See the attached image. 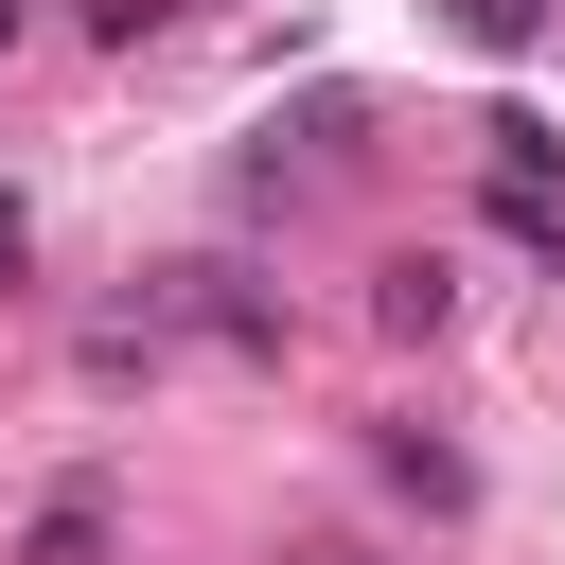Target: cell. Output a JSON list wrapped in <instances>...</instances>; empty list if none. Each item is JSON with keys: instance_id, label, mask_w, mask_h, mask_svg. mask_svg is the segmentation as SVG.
<instances>
[{"instance_id": "8992f818", "label": "cell", "mask_w": 565, "mask_h": 565, "mask_svg": "<svg viewBox=\"0 0 565 565\" xmlns=\"http://www.w3.org/2000/svg\"><path fill=\"white\" fill-rule=\"evenodd\" d=\"M88 35H106V53H141V35H177V0H88Z\"/></svg>"}, {"instance_id": "5b68a950", "label": "cell", "mask_w": 565, "mask_h": 565, "mask_svg": "<svg viewBox=\"0 0 565 565\" xmlns=\"http://www.w3.org/2000/svg\"><path fill=\"white\" fill-rule=\"evenodd\" d=\"M441 18H459L477 53H530V35H547V0H441Z\"/></svg>"}, {"instance_id": "52a82bcc", "label": "cell", "mask_w": 565, "mask_h": 565, "mask_svg": "<svg viewBox=\"0 0 565 565\" xmlns=\"http://www.w3.org/2000/svg\"><path fill=\"white\" fill-rule=\"evenodd\" d=\"M18 265H35V212H18V194H0V300H18Z\"/></svg>"}, {"instance_id": "7a4b0ae2", "label": "cell", "mask_w": 565, "mask_h": 565, "mask_svg": "<svg viewBox=\"0 0 565 565\" xmlns=\"http://www.w3.org/2000/svg\"><path fill=\"white\" fill-rule=\"evenodd\" d=\"M371 477H388L406 512H477V459H459L441 424H371Z\"/></svg>"}, {"instance_id": "ba28073f", "label": "cell", "mask_w": 565, "mask_h": 565, "mask_svg": "<svg viewBox=\"0 0 565 565\" xmlns=\"http://www.w3.org/2000/svg\"><path fill=\"white\" fill-rule=\"evenodd\" d=\"M300 565H388V547H353V530H318V547H300Z\"/></svg>"}, {"instance_id": "6da1fadb", "label": "cell", "mask_w": 565, "mask_h": 565, "mask_svg": "<svg viewBox=\"0 0 565 565\" xmlns=\"http://www.w3.org/2000/svg\"><path fill=\"white\" fill-rule=\"evenodd\" d=\"M177 335H212V353H247V371H282V282H247V265H159L141 282Z\"/></svg>"}, {"instance_id": "277c9868", "label": "cell", "mask_w": 565, "mask_h": 565, "mask_svg": "<svg viewBox=\"0 0 565 565\" xmlns=\"http://www.w3.org/2000/svg\"><path fill=\"white\" fill-rule=\"evenodd\" d=\"M18 565H106V477H71V494H35V530H18Z\"/></svg>"}, {"instance_id": "3957f363", "label": "cell", "mask_w": 565, "mask_h": 565, "mask_svg": "<svg viewBox=\"0 0 565 565\" xmlns=\"http://www.w3.org/2000/svg\"><path fill=\"white\" fill-rule=\"evenodd\" d=\"M371 318H388V335H441V318H459V265H441V247H388V265H371Z\"/></svg>"}, {"instance_id": "9c48e42d", "label": "cell", "mask_w": 565, "mask_h": 565, "mask_svg": "<svg viewBox=\"0 0 565 565\" xmlns=\"http://www.w3.org/2000/svg\"><path fill=\"white\" fill-rule=\"evenodd\" d=\"M0 53H18V0H0Z\"/></svg>"}]
</instances>
